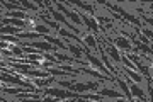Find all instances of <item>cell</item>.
Wrapping results in <instances>:
<instances>
[{"label":"cell","instance_id":"6da1fadb","mask_svg":"<svg viewBox=\"0 0 153 102\" xmlns=\"http://www.w3.org/2000/svg\"><path fill=\"white\" fill-rule=\"evenodd\" d=\"M44 5L48 7L49 16H51V17H53V19L56 21V24L60 22V24H63L65 27H68V31H70V32H73V34H80V29H78L76 26H73V24H70V22L66 21L65 16H63V14H60V12L56 10L55 7H53V2H44Z\"/></svg>","mask_w":153,"mask_h":102},{"label":"cell","instance_id":"7a4b0ae2","mask_svg":"<svg viewBox=\"0 0 153 102\" xmlns=\"http://www.w3.org/2000/svg\"><path fill=\"white\" fill-rule=\"evenodd\" d=\"M83 56H85V58H87L88 65H92L94 68H97V70L100 71V73H102V75L109 77V78H114V77H111L109 70H107V68H105V66H104V63H102V61H100V58H97V56H94V54L90 53V49H88L87 46H85V48H83Z\"/></svg>","mask_w":153,"mask_h":102},{"label":"cell","instance_id":"3957f363","mask_svg":"<svg viewBox=\"0 0 153 102\" xmlns=\"http://www.w3.org/2000/svg\"><path fill=\"white\" fill-rule=\"evenodd\" d=\"M44 95L48 97H55V99H78L80 94L76 92H71V90H61V89H46L44 90Z\"/></svg>","mask_w":153,"mask_h":102},{"label":"cell","instance_id":"277c9868","mask_svg":"<svg viewBox=\"0 0 153 102\" xmlns=\"http://www.w3.org/2000/svg\"><path fill=\"white\" fill-rule=\"evenodd\" d=\"M55 7H56V10L60 12V14H63V16H65L66 21L70 19V21H71V22H75V24H82V21H80L78 14H76V12H71L70 9H68V5H66V4H61V2H55Z\"/></svg>","mask_w":153,"mask_h":102},{"label":"cell","instance_id":"5b68a950","mask_svg":"<svg viewBox=\"0 0 153 102\" xmlns=\"http://www.w3.org/2000/svg\"><path fill=\"white\" fill-rule=\"evenodd\" d=\"M99 4H102V5H105L107 9H111V10H114V12H117V14H121V16L124 17V19H128L129 22H133L134 26H138L140 24V21H138L136 17H133V16H129L128 12L123 9V7H119V5H116V4H112V2H99Z\"/></svg>","mask_w":153,"mask_h":102},{"label":"cell","instance_id":"8992f818","mask_svg":"<svg viewBox=\"0 0 153 102\" xmlns=\"http://www.w3.org/2000/svg\"><path fill=\"white\" fill-rule=\"evenodd\" d=\"M97 89H99L97 82H87V83H78V82H76V83H71L68 90L76 92V94H82V92H85V90H97Z\"/></svg>","mask_w":153,"mask_h":102},{"label":"cell","instance_id":"52a82bcc","mask_svg":"<svg viewBox=\"0 0 153 102\" xmlns=\"http://www.w3.org/2000/svg\"><path fill=\"white\" fill-rule=\"evenodd\" d=\"M97 94L100 97H109V99H123V94L117 90H112V89H97Z\"/></svg>","mask_w":153,"mask_h":102},{"label":"cell","instance_id":"ba28073f","mask_svg":"<svg viewBox=\"0 0 153 102\" xmlns=\"http://www.w3.org/2000/svg\"><path fill=\"white\" fill-rule=\"evenodd\" d=\"M78 17H80V21L85 22V26L90 27L94 32H97V31H99V24L95 22V19H92V17L85 16V14H83V12H80V10H78Z\"/></svg>","mask_w":153,"mask_h":102},{"label":"cell","instance_id":"9c48e42d","mask_svg":"<svg viewBox=\"0 0 153 102\" xmlns=\"http://www.w3.org/2000/svg\"><path fill=\"white\" fill-rule=\"evenodd\" d=\"M128 85V89H129V92H131L133 99H141V101H145V92L138 87V83H134V82H129V83H126Z\"/></svg>","mask_w":153,"mask_h":102},{"label":"cell","instance_id":"30bf717a","mask_svg":"<svg viewBox=\"0 0 153 102\" xmlns=\"http://www.w3.org/2000/svg\"><path fill=\"white\" fill-rule=\"evenodd\" d=\"M58 34H60L63 39H66V41H68V39H73V41H76L78 44H83L82 39L78 38V36H75L73 32H70L68 29H65V27H60V29H58ZM83 46H85V44H83Z\"/></svg>","mask_w":153,"mask_h":102},{"label":"cell","instance_id":"8fae6325","mask_svg":"<svg viewBox=\"0 0 153 102\" xmlns=\"http://www.w3.org/2000/svg\"><path fill=\"white\" fill-rule=\"evenodd\" d=\"M104 53H105V54H109V56L114 60L116 63H121V53L117 51V48H116V46H112L111 43L104 48Z\"/></svg>","mask_w":153,"mask_h":102},{"label":"cell","instance_id":"7c38bea8","mask_svg":"<svg viewBox=\"0 0 153 102\" xmlns=\"http://www.w3.org/2000/svg\"><path fill=\"white\" fill-rule=\"evenodd\" d=\"M114 43H116V46L121 49V51H126V53H129V51H133V46H131V43L128 41L126 38H116L114 39Z\"/></svg>","mask_w":153,"mask_h":102},{"label":"cell","instance_id":"4fadbf2b","mask_svg":"<svg viewBox=\"0 0 153 102\" xmlns=\"http://www.w3.org/2000/svg\"><path fill=\"white\" fill-rule=\"evenodd\" d=\"M43 38L46 39V43L53 44L55 48H60V49H66V44L63 43V39H60V38H55V36H48V34H44Z\"/></svg>","mask_w":153,"mask_h":102},{"label":"cell","instance_id":"5bb4252c","mask_svg":"<svg viewBox=\"0 0 153 102\" xmlns=\"http://www.w3.org/2000/svg\"><path fill=\"white\" fill-rule=\"evenodd\" d=\"M80 73H87V75H90V77H95V78H99V80H112V78H109V77H105V75H102L100 71H95V70H90V68H87V66H82L80 68Z\"/></svg>","mask_w":153,"mask_h":102},{"label":"cell","instance_id":"9a60e30c","mask_svg":"<svg viewBox=\"0 0 153 102\" xmlns=\"http://www.w3.org/2000/svg\"><path fill=\"white\" fill-rule=\"evenodd\" d=\"M66 49L70 51L71 54H73V58L76 60H83V49L78 48L76 44H71V43H66Z\"/></svg>","mask_w":153,"mask_h":102},{"label":"cell","instance_id":"2e32d148","mask_svg":"<svg viewBox=\"0 0 153 102\" xmlns=\"http://www.w3.org/2000/svg\"><path fill=\"white\" fill-rule=\"evenodd\" d=\"M55 82H56L55 77H46V78H34V83H33V85H34V87H39V89H41V87H49L51 83H55Z\"/></svg>","mask_w":153,"mask_h":102},{"label":"cell","instance_id":"e0dca14e","mask_svg":"<svg viewBox=\"0 0 153 102\" xmlns=\"http://www.w3.org/2000/svg\"><path fill=\"white\" fill-rule=\"evenodd\" d=\"M71 5L78 7V10H80V12H82V10L88 12L90 16H94V14H95V7L90 5V4H83V2H71Z\"/></svg>","mask_w":153,"mask_h":102},{"label":"cell","instance_id":"ac0fdd59","mask_svg":"<svg viewBox=\"0 0 153 102\" xmlns=\"http://www.w3.org/2000/svg\"><path fill=\"white\" fill-rule=\"evenodd\" d=\"M41 22H44V26H48L49 29H55L56 32H58V29H60V24H56V22H53L51 19H48V17L44 16V14H39V17H38Z\"/></svg>","mask_w":153,"mask_h":102},{"label":"cell","instance_id":"d6986e66","mask_svg":"<svg viewBox=\"0 0 153 102\" xmlns=\"http://www.w3.org/2000/svg\"><path fill=\"white\" fill-rule=\"evenodd\" d=\"M123 71L126 73V77H129L134 83H140V82H143V77L138 73V71H133V70H128V68H123Z\"/></svg>","mask_w":153,"mask_h":102},{"label":"cell","instance_id":"ffe728a7","mask_svg":"<svg viewBox=\"0 0 153 102\" xmlns=\"http://www.w3.org/2000/svg\"><path fill=\"white\" fill-rule=\"evenodd\" d=\"M19 32H22L19 27H14V26H2L0 27V34H7V36H10V34H19Z\"/></svg>","mask_w":153,"mask_h":102},{"label":"cell","instance_id":"44dd1931","mask_svg":"<svg viewBox=\"0 0 153 102\" xmlns=\"http://www.w3.org/2000/svg\"><path fill=\"white\" fill-rule=\"evenodd\" d=\"M133 43H134V46H136V49H134V51H143L145 54H152V48H150V46H146V44L138 43L136 38H133Z\"/></svg>","mask_w":153,"mask_h":102},{"label":"cell","instance_id":"7402d4cb","mask_svg":"<svg viewBox=\"0 0 153 102\" xmlns=\"http://www.w3.org/2000/svg\"><path fill=\"white\" fill-rule=\"evenodd\" d=\"M55 58L58 60V61H68V63H75V60L73 56H68V54L65 53H58V51H55Z\"/></svg>","mask_w":153,"mask_h":102},{"label":"cell","instance_id":"603a6c76","mask_svg":"<svg viewBox=\"0 0 153 102\" xmlns=\"http://www.w3.org/2000/svg\"><path fill=\"white\" fill-rule=\"evenodd\" d=\"M83 44H85L88 49H90V48L95 49L99 46V43L95 41V38H94V36H85V38H83Z\"/></svg>","mask_w":153,"mask_h":102},{"label":"cell","instance_id":"cb8c5ba5","mask_svg":"<svg viewBox=\"0 0 153 102\" xmlns=\"http://www.w3.org/2000/svg\"><path fill=\"white\" fill-rule=\"evenodd\" d=\"M33 29H34V32H38V34H48L49 31H51V29H49L48 26H44V24H34L33 26Z\"/></svg>","mask_w":153,"mask_h":102},{"label":"cell","instance_id":"d4e9b609","mask_svg":"<svg viewBox=\"0 0 153 102\" xmlns=\"http://www.w3.org/2000/svg\"><path fill=\"white\" fill-rule=\"evenodd\" d=\"M21 4V7L22 9H26V10H38V5L36 4H33V2H27V0H22V2H19Z\"/></svg>","mask_w":153,"mask_h":102},{"label":"cell","instance_id":"484cf974","mask_svg":"<svg viewBox=\"0 0 153 102\" xmlns=\"http://www.w3.org/2000/svg\"><path fill=\"white\" fill-rule=\"evenodd\" d=\"M121 63L124 65V68H128V70L136 71V66H134V65L129 61V60H128V56H126V54H123V56H121Z\"/></svg>","mask_w":153,"mask_h":102},{"label":"cell","instance_id":"4316f807","mask_svg":"<svg viewBox=\"0 0 153 102\" xmlns=\"http://www.w3.org/2000/svg\"><path fill=\"white\" fill-rule=\"evenodd\" d=\"M58 70H63V71H66V73H71V75L80 73L78 68H73V66H70V65H60V68H58Z\"/></svg>","mask_w":153,"mask_h":102},{"label":"cell","instance_id":"83f0119b","mask_svg":"<svg viewBox=\"0 0 153 102\" xmlns=\"http://www.w3.org/2000/svg\"><path fill=\"white\" fill-rule=\"evenodd\" d=\"M9 48H10V53L12 54H16V56H22V46H19V44H10Z\"/></svg>","mask_w":153,"mask_h":102},{"label":"cell","instance_id":"f1b7e54d","mask_svg":"<svg viewBox=\"0 0 153 102\" xmlns=\"http://www.w3.org/2000/svg\"><path fill=\"white\" fill-rule=\"evenodd\" d=\"M141 34H143V36H145L146 39H152V36H153L152 29H146V27H145V29H141Z\"/></svg>","mask_w":153,"mask_h":102},{"label":"cell","instance_id":"f546056e","mask_svg":"<svg viewBox=\"0 0 153 102\" xmlns=\"http://www.w3.org/2000/svg\"><path fill=\"white\" fill-rule=\"evenodd\" d=\"M43 102H56V99H55V97H44Z\"/></svg>","mask_w":153,"mask_h":102},{"label":"cell","instance_id":"4dcf8cb0","mask_svg":"<svg viewBox=\"0 0 153 102\" xmlns=\"http://www.w3.org/2000/svg\"><path fill=\"white\" fill-rule=\"evenodd\" d=\"M5 87H7V85L4 83V82H0V90H2V89H5Z\"/></svg>","mask_w":153,"mask_h":102},{"label":"cell","instance_id":"1f68e13d","mask_svg":"<svg viewBox=\"0 0 153 102\" xmlns=\"http://www.w3.org/2000/svg\"><path fill=\"white\" fill-rule=\"evenodd\" d=\"M117 102H128V101H126L124 97H123V99H119V101H117Z\"/></svg>","mask_w":153,"mask_h":102},{"label":"cell","instance_id":"d6a6232c","mask_svg":"<svg viewBox=\"0 0 153 102\" xmlns=\"http://www.w3.org/2000/svg\"><path fill=\"white\" fill-rule=\"evenodd\" d=\"M2 10H4V9H2V5H0V14H2Z\"/></svg>","mask_w":153,"mask_h":102},{"label":"cell","instance_id":"836d02e7","mask_svg":"<svg viewBox=\"0 0 153 102\" xmlns=\"http://www.w3.org/2000/svg\"><path fill=\"white\" fill-rule=\"evenodd\" d=\"M100 102H111V101H100Z\"/></svg>","mask_w":153,"mask_h":102},{"label":"cell","instance_id":"e575fe53","mask_svg":"<svg viewBox=\"0 0 153 102\" xmlns=\"http://www.w3.org/2000/svg\"><path fill=\"white\" fill-rule=\"evenodd\" d=\"M2 26H4V24H2V22H0V27H2Z\"/></svg>","mask_w":153,"mask_h":102}]
</instances>
